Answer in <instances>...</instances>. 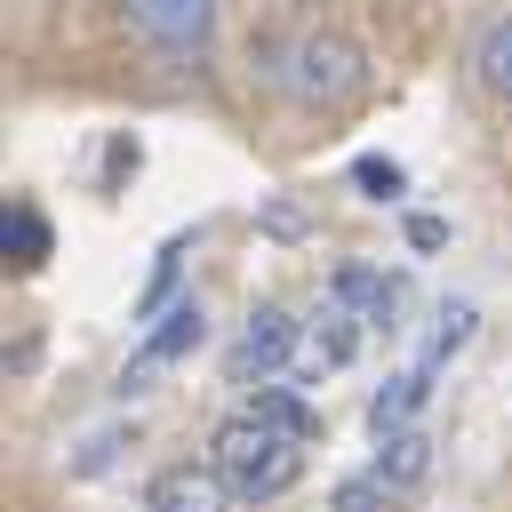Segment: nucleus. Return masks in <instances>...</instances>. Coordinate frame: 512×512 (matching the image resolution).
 <instances>
[{
    "mask_svg": "<svg viewBox=\"0 0 512 512\" xmlns=\"http://www.w3.org/2000/svg\"><path fill=\"white\" fill-rule=\"evenodd\" d=\"M360 48L344 40V32H304L296 40V64H288V88L304 96V104H344V96H360Z\"/></svg>",
    "mask_w": 512,
    "mask_h": 512,
    "instance_id": "f03ea898",
    "label": "nucleus"
},
{
    "mask_svg": "<svg viewBox=\"0 0 512 512\" xmlns=\"http://www.w3.org/2000/svg\"><path fill=\"white\" fill-rule=\"evenodd\" d=\"M384 448H376V480L384 488H416L424 472H432V432L424 424H392V432H376Z\"/></svg>",
    "mask_w": 512,
    "mask_h": 512,
    "instance_id": "1a4fd4ad",
    "label": "nucleus"
},
{
    "mask_svg": "<svg viewBox=\"0 0 512 512\" xmlns=\"http://www.w3.org/2000/svg\"><path fill=\"white\" fill-rule=\"evenodd\" d=\"M336 512H392V488L368 472V480H336Z\"/></svg>",
    "mask_w": 512,
    "mask_h": 512,
    "instance_id": "2eb2a0df",
    "label": "nucleus"
},
{
    "mask_svg": "<svg viewBox=\"0 0 512 512\" xmlns=\"http://www.w3.org/2000/svg\"><path fill=\"white\" fill-rule=\"evenodd\" d=\"M208 464H216V480L232 488V496H248V504H264V496H288L296 480H304V440H288V432H272L264 416H224L216 424V440H208Z\"/></svg>",
    "mask_w": 512,
    "mask_h": 512,
    "instance_id": "f257e3e1",
    "label": "nucleus"
},
{
    "mask_svg": "<svg viewBox=\"0 0 512 512\" xmlns=\"http://www.w3.org/2000/svg\"><path fill=\"white\" fill-rule=\"evenodd\" d=\"M248 416H264V424H272V432H288V440H312V432H320V408H312L304 392H288V384H256Z\"/></svg>",
    "mask_w": 512,
    "mask_h": 512,
    "instance_id": "9b49d317",
    "label": "nucleus"
},
{
    "mask_svg": "<svg viewBox=\"0 0 512 512\" xmlns=\"http://www.w3.org/2000/svg\"><path fill=\"white\" fill-rule=\"evenodd\" d=\"M288 352H296V320L280 312V304H264V312H248V328H240V352H232V376H272V368H288Z\"/></svg>",
    "mask_w": 512,
    "mask_h": 512,
    "instance_id": "423d86ee",
    "label": "nucleus"
},
{
    "mask_svg": "<svg viewBox=\"0 0 512 512\" xmlns=\"http://www.w3.org/2000/svg\"><path fill=\"white\" fill-rule=\"evenodd\" d=\"M40 256H48V224H40V208L0 200V264H8V272H40Z\"/></svg>",
    "mask_w": 512,
    "mask_h": 512,
    "instance_id": "9d476101",
    "label": "nucleus"
},
{
    "mask_svg": "<svg viewBox=\"0 0 512 512\" xmlns=\"http://www.w3.org/2000/svg\"><path fill=\"white\" fill-rule=\"evenodd\" d=\"M352 184H360L368 200H400V168H392V160H360V168H352Z\"/></svg>",
    "mask_w": 512,
    "mask_h": 512,
    "instance_id": "dca6fc26",
    "label": "nucleus"
},
{
    "mask_svg": "<svg viewBox=\"0 0 512 512\" xmlns=\"http://www.w3.org/2000/svg\"><path fill=\"white\" fill-rule=\"evenodd\" d=\"M200 336H208V328H200V304H176V312H168V320H160V328L144 336V352H136L128 368H120V392H144V384H152V376H160L168 360H184V352H192Z\"/></svg>",
    "mask_w": 512,
    "mask_h": 512,
    "instance_id": "39448f33",
    "label": "nucleus"
},
{
    "mask_svg": "<svg viewBox=\"0 0 512 512\" xmlns=\"http://www.w3.org/2000/svg\"><path fill=\"white\" fill-rule=\"evenodd\" d=\"M424 392H432V368H400V376H392V384H384V392L368 400V424H376V432L408 424V416L424 408Z\"/></svg>",
    "mask_w": 512,
    "mask_h": 512,
    "instance_id": "f8f14e48",
    "label": "nucleus"
},
{
    "mask_svg": "<svg viewBox=\"0 0 512 512\" xmlns=\"http://www.w3.org/2000/svg\"><path fill=\"white\" fill-rule=\"evenodd\" d=\"M120 8H128V24H136L152 48H168V56H200L208 32H216V0H120Z\"/></svg>",
    "mask_w": 512,
    "mask_h": 512,
    "instance_id": "7ed1b4c3",
    "label": "nucleus"
},
{
    "mask_svg": "<svg viewBox=\"0 0 512 512\" xmlns=\"http://www.w3.org/2000/svg\"><path fill=\"white\" fill-rule=\"evenodd\" d=\"M352 328H360V320H344L336 304H320V320H312V328L296 336V352H288V360H296V376H328V368H344V360H352V344H360Z\"/></svg>",
    "mask_w": 512,
    "mask_h": 512,
    "instance_id": "6e6552de",
    "label": "nucleus"
},
{
    "mask_svg": "<svg viewBox=\"0 0 512 512\" xmlns=\"http://www.w3.org/2000/svg\"><path fill=\"white\" fill-rule=\"evenodd\" d=\"M144 504H152V512H224L232 488L216 480V464H168V472H152Z\"/></svg>",
    "mask_w": 512,
    "mask_h": 512,
    "instance_id": "0eeeda50",
    "label": "nucleus"
},
{
    "mask_svg": "<svg viewBox=\"0 0 512 512\" xmlns=\"http://www.w3.org/2000/svg\"><path fill=\"white\" fill-rule=\"evenodd\" d=\"M328 304H336L344 320H360V328H392V312H400V280L376 272V264H336V272H328Z\"/></svg>",
    "mask_w": 512,
    "mask_h": 512,
    "instance_id": "20e7f679",
    "label": "nucleus"
},
{
    "mask_svg": "<svg viewBox=\"0 0 512 512\" xmlns=\"http://www.w3.org/2000/svg\"><path fill=\"white\" fill-rule=\"evenodd\" d=\"M464 344H472V304H440V328H432V344H424L416 368H440V360L464 352Z\"/></svg>",
    "mask_w": 512,
    "mask_h": 512,
    "instance_id": "ddd939ff",
    "label": "nucleus"
},
{
    "mask_svg": "<svg viewBox=\"0 0 512 512\" xmlns=\"http://www.w3.org/2000/svg\"><path fill=\"white\" fill-rule=\"evenodd\" d=\"M480 80H488L496 96H512V16L488 24V40H480Z\"/></svg>",
    "mask_w": 512,
    "mask_h": 512,
    "instance_id": "4468645a",
    "label": "nucleus"
}]
</instances>
